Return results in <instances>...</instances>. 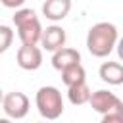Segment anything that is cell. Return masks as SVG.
<instances>
[{
	"instance_id": "cell-15",
	"label": "cell",
	"mask_w": 123,
	"mask_h": 123,
	"mask_svg": "<svg viewBox=\"0 0 123 123\" xmlns=\"http://www.w3.org/2000/svg\"><path fill=\"white\" fill-rule=\"evenodd\" d=\"M0 2H2V6L12 8V10H17V8H21L25 4V0H0Z\"/></svg>"
},
{
	"instance_id": "cell-8",
	"label": "cell",
	"mask_w": 123,
	"mask_h": 123,
	"mask_svg": "<svg viewBox=\"0 0 123 123\" xmlns=\"http://www.w3.org/2000/svg\"><path fill=\"white\" fill-rule=\"evenodd\" d=\"M71 10V0H46L42 4V13L50 21H62Z\"/></svg>"
},
{
	"instance_id": "cell-14",
	"label": "cell",
	"mask_w": 123,
	"mask_h": 123,
	"mask_svg": "<svg viewBox=\"0 0 123 123\" xmlns=\"http://www.w3.org/2000/svg\"><path fill=\"white\" fill-rule=\"evenodd\" d=\"M100 123H123V113H117V111L106 113V115H102Z\"/></svg>"
},
{
	"instance_id": "cell-17",
	"label": "cell",
	"mask_w": 123,
	"mask_h": 123,
	"mask_svg": "<svg viewBox=\"0 0 123 123\" xmlns=\"http://www.w3.org/2000/svg\"><path fill=\"white\" fill-rule=\"evenodd\" d=\"M2 98H4V94H2V90H0V102H2Z\"/></svg>"
},
{
	"instance_id": "cell-6",
	"label": "cell",
	"mask_w": 123,
	"mask_h": 123,
	"mask_svg": "<svg viewBox=\"0 0 123 123\" xmlns=\"http://www.w3.org/2000/svg\"><path fill=\"white\" fill-rule=\"evenodd\" d=\"M17 65L25 71H35L42 65V50L37 44H21L17 50Z\"/></svg>"
},
{
	"instance_id": "cell-16",
	"label": "cell",
	"mask_w": 123,
	"mask_h": 123,
	"mask_svg": "<svg viewBox=\"0 0 123 123\" xmlns=\"http://www.w3.org/2000/svg\"><path fill=\"white\" fill-rule=\"evenodd\" d=\"M0 123H12V121H10L8 117H0Z\"/></svg>"
},
{
	"instance_id": "cell-12",
	"label": "cell",
	"mask_w": 123,
	"mask_h": 123,
	"mask_svg": "<svg viewBox=\"0 0 123 123\" xmlns=\"http://www.w3.org/2000/svg\"><path fill=\"white\" fill-rule=\"evenodd\" d=\"M86 77V71L81 63H75V65H69L65 69H62V81L65 86H73L77 83H83Z\"/></svg>"
},
{
	"instance_id": "cell-1",
	"label": "cell",
	"mask_w": 123,
	"mask_h": 123,
	"mask_svg": "<svg viewBox=\"0 0 123 123\" xmlns=\"http://www.w3.org/2000/svg\"><path fill=\"white\" fill-rule=\"evenodd\" d=\"M117 38H119L117 27L110 21H100V23H96L88 29L86 48L94 58H106L113 52Z\"/></svg>"
},
{
	"instance_id": "cell-3",
	"label": "cell",
	"mask_w": 123,
	"mask_h": 123,
	"mask_svg": "<svg viewBox=\"0 0 123 123\" xmlns=\"http://www.w3.org/2000/svg\"><path fill=\"white\" fill-rule=\"evenodd\" d=\"M37 108L44 119H58L63 113L62 92L56 86H40L37 92Z\"/></svg>"
},
{
	"instance_id": "cell-5",
	"label": "cell",
	"mask_w": 123,
	"mask_h": 123,
	"mask_svg": "<svg viewBox=\"0 0 123 123\" xmlns=\"http://www.w3.org/2000/svg\"><path fill=\"white\" fill-rule=\"evenodd\" d=\"M2 108L8 115V119H23L29 113V98L19 90L8 92L2 98Z\"/></svg>"
},
{
	"instance_id": "cell-7",
	"label": "cell",
	"mask_w": 123,
	"mask_h": 123,
	"mask_svg": "<svg viewBox=\"0 0 123 123\" xmlns=\"http://www.w3.org/2000/svg\"><path fill=\"white\" fill-rule=\"evenodd\" d=\"M65 31L60 27V25H50V27H46V29H42V35H40V44H42V48L44 50H48V52H56V50H60V48H63V44H65Z\"/></svg>"
},
{
	"instance_id": "cell-13",
	"label": "cell",
	"mask_w": 123,
	"mask_h": 123,
	"mask_svg": "<svg viewBox=\"0 0 123 123\" xmlns=\"http://www.w3.org/2000/svg\"><path fill=\"white\" fill-rule=\"evenodd\" d=\"M13 42V31L8 25H0V54H4Z\"/></svg>"
},
{
	"instance_id": "cell-11",
	"label": "cell",
	"mask_w": 123,
	"mask_h": 123,
	"mask_svg": "<svg viewBox=\"0 0 123 123\" xmlns=\"http://www.w3.org/2000/svg\"><path fill=\"white\" fill-rule=\"evenodd\" d=\"M67 98H69V102H71L73 106H83V104H86L88 98H90V88H88L86 81L77 83V85H73V86H67Z\"/></svg>"
},
{
	"instance_id": "cell-2",
	"label": "cell",
	"mask_w": 123,
	"mask_h": 123,
	"mask_svg": "<svg viewBox=\"0 0 123 123\" xmlns=\"http://www.w3.org/2000/svg\"><path fill=\"white\" fill-rule=\"evenodd\" d=\"M13 25L17 27V37H19L21 44H38L42 27H40V21H38L35 10L19 8L13 13Z\"/></svg>"
},
{
	"instance_id": "cell-10",
	"label": "cell",
	"mask_w": 123,
	"mask_h": 123,
	"mask_svg": "<svg viewBox=\"0 0 123 123\" xmlns=\"http://www.w3.org/2000/svg\"><path fill=\"white\" fill-rule=\"evenodd\" d=\"M100 79L108 85H121L123 83V65L119 62H104L100 65Z\"/></svg>"
},
{
	"instance_id": "cell-9",
	"label": "cell",
	"mask_w": 123,
	"mask_h": 123,
	"mask_svg": "<svg viewBox=\"0 0 123 123\" xmlns=\"http://www.w3.org/2000/svg\"><path fill=\"white\" fill-rule=\"evenodd\" d=\"M75 63H81V54L75 48H65L63 46V48L56 50L54 56H52V65L58 71H62V69H65L69 65H75Z\"/></svg>"
},
{
	"instance_id": "cell-4",
	"label": "cell",
	"mask_w": 123,
	"mask_h": 123,
	"mask_svg": "<svg viewBox=\"0 0 123 123\" xmlns=\"http://www.w3.org/2000/svg\"><path fill=\"white\" fill-rule=\"evenodd\" d=\"M88 104L94 111L106 115V113H123V102L110 90H96V92H90V98H88Z\"/></svg>"
}]
</instances>
